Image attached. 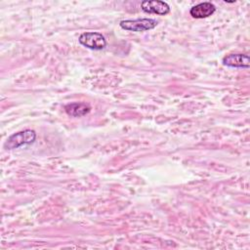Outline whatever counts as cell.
Returning <instances> with one entry per match:
<instances>
[{
    "label": "cell",
    "mask_w": 250,
    "mask_h": 250,
    "mask_svg": "<svg viewBox=\"0 0 250 250\" xmlns=\"http://www.w3.org/2000/svg\"><path fill=\"white\" fill-rule=\"evenodd\" d=\"M35 139H36L35 131H33L31 129H25L23 131H20L18 133L11 135L7 139V141L4 145V147L6 149L18 148L23 145H30V144L34 143Z\"/></svg>",
    "instance_id": "obj_1"
},
{
    "label": "cell",
    "mask_w": 250,
    "mask_h": 250,
    "mask_svg": "<svg viewBox=\"0 0 250 250\" xmlns=\"http://www.w3.org/2000/svg\"><path fill=\"white\" fill-rule=\"evenodd\" d=\"M158 24L154 19H137V20H124L119 22L121 28L129 31L142 32L153 29Z\"/></svg>",
    "instance_id": "obj_2"
},
{
    "label": "cell",
    "mask_w": 250,
    "mask_h": 250,
    "mask_svg": "<svg viewBox=\"0 0 250 250\" xmlns=\"http://www.w3.org/2000/svg\"><path fill=\"white\" fill-rule=\"evenodd\" d=\"M79 43L84 47L91 50H102L106 46V40L104 36L96 31L83 32L78 39Z\"/></svg>",
    "instance_id": "obj_3"
},
{
    "label": "cell",
    "mask_w": 250,
    "mask_h": 250,
    "mask_svg": "<svg viewBox=\"0 0 250 250\" xmlns=\"http://www.w3.org/2000/svg\"><path fill=\"white\" fill-rule=\"evenodd\" d=\"M141 8L145 13L165 16L170 12L169 5L160 0H146L141 3Z\"/></svg>",
    "instance_id": "obj_4"
},
{
    "label": "cell",
    "mask_w": 250,
    "mask_h": 250,
    "mask_svg": "<svg viewBox=\"0 0 250 250\" xmlns=\"http://www.w3.org/2000/svg\"><path fill=\"white\" fill-rule=\"evenodd\" d=\"M222 62L232 68H249L250 58L246 54H229L223 58Z\"/></svg>",
    "instance_id": "obj_5"
},
{
    "label": "cell",
    "mask_w": 250,
    "mask_h": 250,
    "mask_svg": "<svg viewBox=\"0 0 250 250\" xmlns=\"http://www.w3.org/2000/svg\"><path fill=\"white\" fill-rule=\"evenodd\" d=\"M215 11L216 7L214 4H212L211 2H202L193 6L190 9L189 14L194 19H203L210 17L215 13Z\"/></svg>",
    "instance_id": "obj_6"
},
{
    "label": "cell",
    "mask_w": 250,
    "mask_h": 250,
    "mask_svg": "<svg viewBox=\"0 0 250 250\" xmlns=\"http://www.w3.org/2000/svg\"><path fill=\"white\" fill-rule=\"evenodd\" d=\"M64 110L69 116L82 117L90 112L91 106L86 103H71L64 105Z\"/></svg>",
    "instance_id": "obj_7"
}]
</instances>
